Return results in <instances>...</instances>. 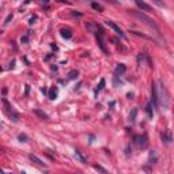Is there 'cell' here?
I'll list each match as a JSON object with an SVG mask.
<instances>
[{"instance_id": "cell-1", "label": "cell", "mask_w": 174, "mask_h": 174, "mask_svg": "<svg viewBox=\"0 0 174 174\" xmlns=\"http://www.w3.org/2000/svg\"><path fill=\"white\" fill-rule=\"evenodd\" d=\"M158 102L164 110H167L170 106V99H169V93L162 82H159V94H158Z\"/></svg>"}, {"instance_id": "cell-2", "label": "cell", "mask_w": 174, "mask_h": 174, "mask_svg": "<svg viewBox=\"0 0 174 174\" xmlns=\"http://www.w3.org/2000/svg\"><path fill=\"white\" fill-rule=\"evenodd\" d=\"M3 105H4V110H6L7 116L11 118V121H14V123H18L19 121V114L14 110V107L10 105V102L7 101V98H3Z\"/></svg>"}, {"instance_id": "cell-3", "label": "cell", "mask_w": 174, "mask_h": 174, "mask_svg": "<svg viewBox=\"0 0 174 174\" xmlns=\"http://www.w3.org/2000/svg\"><path fill=\"white\" fill-rule=\"evenodd\" d=\"M133 143H135L137 147L140 148H147V145H148V136L143 133V135H137L133 137Z\"/></svg>"}, {"instance_id": "cell-4", "label": "cell", "mask_w": 174, "mask_h": 174, "mask_svg": "<svg viewBox=\"0 0 174 174\" xmlns=\"http://www.w3.org/2000/svg\"><path fill=\"white\" fill-rule=\"evenodd\" d=\"M95 37H97V42H98V46H99L101 49H102V52L105 53L106 56H109V50H107L106 45H105V41H103V31L101 29H98L97 31H95Z\"/></svg>"}, {"instance_id": "cell-5", "label": "cell", "mask_w": 174, "mask_h": 174, "mask_svg": "<svg viewBox=\"0 0 174 174\" xmlns=\"http://www.w3.org/2000/svg\"><path fill=\"white\" fill-rule=\"evenodd\" d=\"M135 15L137 16L139 19L144 20V22L147 23V25H148V26H151V27H154V29L156 30V31H158V26L155 25V22L151 19V18H148V16H147V15H144V14H142V12H137V11H136V12H135Z\"/></svg>"}, {"instance_id": "cell-6", "label": "cell", "mask_w": 174, "mask_h": 174, "mask_svg": "<svg viewBox=\"0 0 174 174\" xmlns=\"http://www.w3.org/2000/svg\"><path fill=\"white\" fill-rule=\"evenodd\" d=\"M105 23H106V25L109 26L110 29L114 30V33H117V34H118V36L121 37V38H125V34H124V31H123L121 29H120V27H118V26H117L114 22H112V20H106Z\"/></svg>"}, {"instance_id": "cell-7", "label": "cell", "mask_w": 174, "mask_h": 174, "mask_svg": "<svg viewBox=\"0 0 174 174\" xmlns=\"http://www.w3.org/2000/svg\"><path fill=\"white\" fill-rule=\"evenodd\" d=\"M29 159H30V161H31L34 164H36V166H38V167H45V163H44V162H42L41 159L37 156V155L30 154V155H29Z\"/></svg>"}, {"instance_id": "cell-8", "label": "cell", "mask_w": 174, "mask_h": 174, "mask_svg": "<svg viewBox=\"0 0 174 174\" xmlns=\"http://www.w3.org/2000/svg\"><path fill=\"white\" fill-rule=\"evenodd\" d=\"M125 71H126V67H125V65H124V64H117L116 71H114V75L118 77V76H121V75H123Z\"/></svg>"}, {"instance_id": "cell-9", "label": "cell", "mask_w": 174, "mask_h": 174, "mask_svg": "<svg viewBox=\"0 0 174 174\" xmlns=\"http://www.w3.org/2000/svg\"><path fill=\"white\" fill-rule=\"evenodd\" d=\"M151 97H152V105L156 106L158 105V93H156V88H155L154 84L151 87Z\"/></svg>"}, {"instance_id": "cell-10", "label": "cell", "mask_w": 174, "mask_h": 174, "mask_svg": "<svg viewBox=\"0 0 174 174\" xmlns=\"http://www.w3.org/2000/svg\"><path fill=\"white\" fill-rule=\"evenodd\" d=\"M105 83H106V82H105V79H101V80H99V84H98L97 88L94 90V95H95V97H98V94H99L101 91L103 90V87H105Z\"/></svg>"}, {"instance_id": "cell-11", "label": "cell", "mask_w": 174, "mask_h": 174, "mask_svg": "<svg viewBox=\"0 0 174 174\" xmlns=\"http://www.w3.org/2000/svg\"><path fill=\"white\" fill-rule=\"evenodd\" d=\"M162 142H164L166 144H169V143L171 142V132L170 131H166V132H163L162 133Z\"/></svg>"}, {"instance_id": "cell-12", "label": "cell", "mask_w": 174, "mask_h": 174, "mask_svg": "<svg viewBox=\"0 0 174 174\" xmlns=\"http://www.w3.org/2000/svg\"><path fill=\"white\" fill-rule=\"evenodd\" d=\"M33 112L36 113V114H37V116H38L41 120H49V116L46 114L45 112H42L41 109H33Z\"/></svg>"}, {"instance_id": "cell-13", "label": "cell", "mask_w": 174, "mask_h": 174, "mask_svg": "<svg viewBox=\"0 0 174 174\" xmlns=\"http://www.w3.org/2000/svg\"><path fill=\"white\" fill-rule=\"evenodd\" d=\"M135 1H136V4H137L139 8H142V10H144V11H150V10H151V7H150L148 4H145L143 0H135Z\"/></svg>"}, {"instance_id": "cell-14", "label": "cell", "mask_w": 174, "mask_h": 174, "mask_svg": "<svg viewBox=\"0 0 174 174\" xmlns=\"http://www.w3.org/2000/svg\"><path fill=\"white\" fill-rule=\"evenodd\" d=\"M61 37L63 38H65V39H69L72 37V31L69 29H61Z\"/></svg>"}, {"instance_id": "cell-15", "label": "cell", "mask_w": 174, "mask_h": 174, "mask_svg": "<svg viewBox=\"0 0 174 174\" xmlns=\"http://www.w3.org/2000/svg\"><path fill=\"white\" fill-rule=\"evenodd\" d=\"M145 113H147V116H148L150 118H152V116H154V112H152V103H147V105H145Z\"/></svg>"}, {"instance_id": "cell-16", "label": "cell", "mask_w": 174, "mask_h": 174, "mask_svg": "<svg viewBox=\"0 0 174 174\" xmlns=\"http://www.w3.org/2000/svg\"><path fill=\"white\" fill-rule=\"evenodd\" d=\"M86 27H87L88 30H90V31H93V33H95V31L98 30L97 25H95L94 22H87V23H86Z\"/></svg>"}, {"instance_id": "cell-17", "label": "cell", "mask_w": 174, "mask_h": 174, "mask_svg": "<svg viewBox=\"0 0 174 174\" xmlns=\"http://www.w3.org/2000/svg\"><path fill=\"white\" fill-rule=\"evenodd\" d=\"M49 98L50 99H56L57 98V87H52L49 91Z\"/></svg>"}, {"instance_id": "cell-18", "label": "cell", "mask_w": 174, "mask_h": 174, "mask_svg": "<svg viewBox=\"0 0 174 174\" xmlns=\"http://www.w3.org/2000/svg\"><path fill=\"white\" fill-rule=\"evenodd\" d=\"M156 162H158V156H156V152H155V151H151V152H150V163L154 164V163H156Z\"/></svg>"}, {"instance_id": "cell-19", "label": "cell", "mask_w": 174, "mask_h": 174, "mask_svg": "<svg viewBox=\"0 0 174 174\" xmlns=\"http://www.w3.org/2000/svg\"><path fill=\"white\" fill-rule=\"evenodd\" d=\"M77 75H79V71H77V69H72V71L68 74V79H69V80H74V79L77 77Z\"/></svg>"}, {"instance_id": "cell-20", "label": "cell", "mask_w": 174, "mask_h": 174, "mask_svg": "<svg viewBox=\"0 0 174 174\" xmlns=\"http://www.w3.org/2000/svg\"><path fill=\"white\" fill-rule=\"evenodd\" d=\"M136 116H137V109H132V112L129 114V121H131V123H135Z\"/></svg>"}, {"instance_id": "cell-21", "label": "cell", "mask_w": 174, "mask_h": 174, "mask_svg": "<svg viewBox=\"0 0 174 174\" xmlns=\"http://www.w3.org/2000/svg\"><path fill=\"white\" fill-rule=\"evenodd\" d=\"M75 158L80 162V163H86V158H84V156L79 151H75Z\"/></svg>"}, {"instance_id": "cell-22", "label": "cell", "mask_w": 174, "mask_h": 174, "mask_svg": "<svg viewBox=\"0 0 174 174\" xmlns=\"http://www.w3.org/2000/svg\"><path fill=\"white\" fill-rule=\"evenodd\" d=\"M91 7H93L94 10H97V11H103V7L101 6V4H98V3H91Z\"/></svg>"}, {"instance_id": "cell-23", "label": "cell", "mask_w": 174, "mask_h": 174, "mask_svg": "<svg viewBox=\"0 0 174 174\" xmlns=\"http://www.w3.org/2000/svg\"><path fill=\"white\" fill-rule=\"evenodd\" d=\"M18 140H19V142H22V143H26V142H27V136L23 135V133H20V135L18 136Z\"/></svg>"}, {"instance_id": "cell-24", "label": "cell", "mask_w": 174, "mask_h": 174, "mask_svg": "<svg viewBox=\"0 0 174 174\" xmlns=\"http://www.w3.org/2000/svg\"><path fill=\"white\" fill-rule=\"evenodd\" d=\"M152 3H154V4H156L158 7H164L163 0H152Z\"/></svg>"}, {"instance_id": "cell-25", "label": "cell", "mask_w": 174, "mask_h": 174, "mask_svg": "<svg viewBox=\"0 0 174 174\" xmlns=\"http://www.w3.org/2000/svg\"><path fill=\"white\" fill-rule=\"evenodd\" d=\"M12 19V14H10V15L6 18V20H4V25H7V23H10V20Z\"/></svg>"}, {"instance_id": "cell-26", "label": "cell", "mask_w": 174, "mask_h": 174, "mask_svg": "<svg viewBox=\"0 0 174 174\" xmlns=\"http://www.w3.org/2000/svg\"><path fill=\"white\" fill-rule=\"evenodd\" d=\"M94 169H97V170L102 171V173H106V170H105V169H103V167H101V166H97V164H95V166H94Z\"/></svg>"}, {"instance_id": "cell-27", "label": "cell", "mask_w": 174, "mask_h": 174, "mask_svg": "<svg viewBox=\"0 0 174 174\" xmlns=\"http://www.w3.org/2000/svg\"><path fill=\"white\" fill-rule=\"evenodd\" d=\"M20 42H22V44H27V42H29V38H27V37H22V38H20Z\"/></svg>"}, {"instance_id": "cell-28", "label": "cell", "mask_w": 174, "mask_h": 174, "mask_svg": "<svg viewBox=\"0 0 174 174\" xmlns=\"http://www.w3.org/2000/svg\"><path fill=\"white\" fill-rule=\"evenodd\" d=\"M14 67H15V60H12V61L10 63V69H14Z\"/></svg>"}, {"instance_id": "cell-29", "label": "cell", "mask_w": 174, "mask_h": 174, "mask_svg": "<svg viewBox=\"0 0 174 174\" xmlns=\"http://www.w3.org/2000/svg\"><path fill=\"white\" fill-rule=\"evenodd\" d=\"M37 19V16H33V18H30V25H33V23H34V20H36Z\"/></svg>"}, {"instance_id": "cell-30", "label": "cell", "mask_w": 174, "mask_h": 174, "mask_svg": "<svg viewBox=\"0 0 174 174\" xmlns=\"http://www.w3.org/2000/svg\"><path fill=\"white\" fill-rule=\"evenodd\" d=\"M106 1H110V3H113V4H117V3H118L117 0H106Z\"/></svg>"}, {"instance_id": "cell-31", "label": "cell", "mask_w": 174, "mask_h": 174, "mask_svg": "<svg viewBox=\"0 0 174 174\" xmlns=\"http://www.w3.org/2000/svg\"><path fill=\"white\" fill-rule=\"evenodd\" d=\"M42 1H44V3H48V1H49V0H42Z\"/></svg>"}]
</instances>
